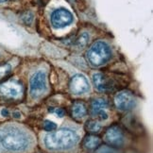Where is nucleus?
<instances>
[{"label": "nucleus", "instance_id": "nucleus-1", "mask_svg": "<svg viewBox=\"0 0 153 153\" xmlns=\"http://www.w3.org/2000/svg\"><path fill=\"white\" fill-rule=\"evenodd\" d=\"M30 145V138L26 131L14 126L0 128V146L8 151L20 152Z\"/></svg>", "mask_w": 153, "mask_h": 153}, {"label": "nucleus", "instance_id": "nucleus-2", "mask_svg": "<svg viewBox=\"0 0 153 153\" xmlns=\"http://www.w3.org/2000/svg\"><path fill=\"white\" fill-rule=\"evenodd\" d=\"M78 141L79 135L75 131L70 128H61L46 134L44 143L50 150H65L73 148Z\"/></svg>", "mask_w": 153, "mask_h": 153}, {"label": "nucleus", "instance_id": "nucleus-3", "mask_svg": "<svg viewBox=\"0 0 153 153\" xmlns=\"http://www.w3.org/2000/svg\"><path fill=\"white\" fill-rule=\"evenodd\" d=\"M111 56V51L110 46L106 43L101 42V41L94 44L87 53L88 61L94 67L103 65L104 63L110 60Z\"/></svg>", "mask_w": 153, "mask_h": 153}, {"label": "nucleus", "instance_id": "nucleus-4", "mask_svg": "<svg viewBox=\"0 0 153 153\" xmlns=\"http://www.w3.org/2000/svg\"><path fill=\"white\" fill-rule=\"evenodd\" d=\"M30 96L33 98L40 97L45 93L48 89L46 85V76L43 71L35 73L30 79Z\"/></svg>", "mask_w": 153, "mask_h": 153}, {"label": "nucleus", "instance_id": "nucleus-5", "mask_svg": "<svg viewBox=\"0 0 153 153\" xmlns=\"http://www.w3.org/2000/svg\"><path fill=\"white\" fill-rule=\"evenodd\" d=\"M74 21L73 14L64 8L57 9L51 14V24L55 28H63Z\"/></svg>", "mask_w": 153, "mask_h": 153}, {"label": "nucleus", "instance_id": "nucleus-6", "mask_svg": "<svg viewBox=\"0 0 153 153\" xmlns=\"http://www.w3.org/2000/svg\"><path fill=\"white\" fill-rule=\"evenodd\" d=\"M114 104L116 108L121 111H129L132 110L136 105V98L131 92L124 90L115 96Z\"/></svg>", "mask_w": 153, "mask_h": 153}, {"label": "nucleus", "instance_id": "nucleus-7", "mask_svg": "<svg viewBox=\"0 0 153 153\" xmlns=\"http://www.w3.org/2000/svg\"><path fill=\"white\" fill-rule=\"evenodd\" d=\"M22 86L17 81L10 80L0 85V94L6 97L17 98L22 94Z\"/></svg>", "mask_w": 153, "mask_h": 153}, {"label": "nucleus", "instance_id": "nucleus-8", "mask_svg": "<svg viewBox=\"0 0 153 153\" xmlns=\"http://www.w3.org/2000/svg\"><path fill=\"white\" fill-rule=\"evenodd\" d=\"M105 140L108 144L114 146H121L124 143V134L118 126L110 127L105 133Z\"/></svg>", "mask_w": 153, "mask_h": 153}, {"label": "nucleus", "instance_id": "nucleus-9", "mask_svg": "<svg viewBox=\"0 0 153 153\" xmlns=\"http://www.w3.org/2000/svg\"><path fill=\"white\" fill-rule=\"evenodd\" d=\"M89 89V83H88L87 79L83 75H76L70 81V90L75 95H81V94L88 92Z\"/></svg>", "mask_w": 153, "mask_h": 153}, {"label": "nucleus", "instance_id": "nucleus-10", "mask_svg": "<svg viewBox=\"0 0 153 153\" xmlns=\"http://www.w3.org/2000/svg\"><path fill=\"white\" fill-rule=\"evenodd\" d=\"M93 82L97 89L101 92H107L114 89V83L101 73H96L93 76Z\"/></svg>", "mask_w": 153, "mask_h": 153}, {"label": "nucleus", "instance_id": "nucleus-11", "mask_svg": "<svg viewBox=\"0 0 153 153\" xmlns=\"http://www.w3.org/2000/svg\"><path fill=\"white\" fill-rule=\"evenodd\" d=\"M108 106V102L103 98H97L93 100L92 104H91V113L93 115H100L101 118L103 119H107L108 115L107 114L103 111L105 108H107Z\"/></svg>", "mask_w": 153, "mask_h": 153}, {"label": "nucleus", "instance_id": "nucleus-12", "mask_svg": "<svg viewBox=\"0 0 153 153\" xmlns=\"http://www.w3.org/2000/svg\"><path fill=\"white\" fill-rule=\"evenodd\" d=\"M100 142L101 140L98 136H96V135H88L83 141V145L88 149H95L100 145Z\"/></svg>", "mask_w": 153, "mask_h": 153}, {"label": "nucleus", "instance_id": "nucleus-13", "mask_svg": "<svg viewBox=\"0 0 153 153\" xmlns=\"http://www.w3.org/2000/svg\"><path fill=\"white\" fill-rule=\"evenodd\" d=\"M86 108L84 104H82L80 102H76L74 104L73 109H72V114L75 118H82L83 116L86 115Z\"/></svg>", "mask_w": 153, "mask_h": 153}, {"label": "nucleus", "instance_id": "nucleus-14", "mask_svg": "<svg viewBox=\"0 0 153 153\" xmlns=\"http://www.w3.org/2000/svg\"><path fill=\"white\" fill-rule=\"evenodd\" d=\"M88 42H89V35H88V33H86V32H83L79 37V39L76 40V45L78 46V48H83L84 46H86Z\"/></svg>", "mask_w": 153, "mask_h": 153}, {"label": "nucleus", "instance_id": "nucleus-15", "mask_svg": "<svg viewBox=\"0 0 153 153\" xmlns=\"http://www.w3.org/2000/svg\"><path fill=\"white\" fill-rule=\"evenodd\" d=\"M87 128H88V131H93V132L97 131H97H100L101 125L97 121H89L87 123Z\"/></svg>", "mask_w": 153, "mask_h": 153}, {"label": "nucleus", "instance_id": "nucleus-16", "mask_svg": "<svg viewBox=\"0 0 153 153\" xmlns=\"http://www.w3.org/2000/svg\"><path fill=\"white\" fill-rule=\"evenodd\" d=\"M11 70V66L10 64H3L0 65V79H2L3 76H7Z\"/></svg>", "mask_w": 153, "mask_h": 153}, {"label": "nucleus", "instance_id": "nucleus-17", "mask_svg": "<svg viewBox=\"0 0 153 153\" xmlns=\"http://www.w3.org/2000/svg\"><path fill=\"white\" fill-rule=\"evenodd\" d=\"M45 131H53L54 129L57 128V125L55 124L54 122H52V121H48V120H46L45 122Z\"/></svg>", "mask_w": 153, "mask_h": 153}, {"label": "nucleus", "instance_id": "nucleus-18", "mask_svg": "<svg viewBox=\"0 0 153 153\" xmlns=\"http://www.w3.org/2000/svg\"><path fill=\"white\" fill-rule=\"evenodd\" d=\"M56 114L59 117H63L64 114H65V111H64L63 109H61V108H59L56 110Z\"/></svg>", "mask_w": 153, "mask_h": 153}, {"label": "nucleus", "instance_id": "nucleus-19", "mask_svg": "<svg viewBox=\"0 0 153 153\" xmlns=\"http://www.w3.org/2000/svg\"><path fill=\"white\" fill-rule=\"evenodd\" d=\"M1 114H2L3 116H8V115H9V111H8L7 109H3V110L1 111Z\"/></svg>", "mask_w": 153, "mask_h": 153}, {"label": "nucleus", "instance_id": "nucleus-20", "mask_svg": "<svg viewBox=\"0 0 153 153\" xmlns=\"http://www.w3.org/2000/svg\"><path fill=\"white\" fill-rule=\"evenodd\" d=\"M21 115L19 113H13V117H15V118H19Z\"/></svg>", "mask_w": 153, "mask_h": 153}, {"label": "nucleus", "instance_id": "nucleus-21", "mask_svg": "<svg viewBox=\"0 0 153 153\" xmlns=\"http://www.w3.org/2000/svg\"><path fill=\"white\" fill-rule=\"evenodd\" d=\"M4 1H6V0H0V2H4Z\"/></svg>", "mask_w": 153, "mask_h": 153}]
</instances>
